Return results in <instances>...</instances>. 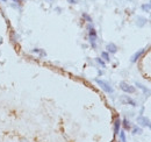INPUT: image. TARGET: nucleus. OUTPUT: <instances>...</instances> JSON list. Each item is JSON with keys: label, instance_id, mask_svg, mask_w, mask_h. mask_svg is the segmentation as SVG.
<instances>
[{"label": "nucleus", "instance_id": "6", "mask_svg": "<svg viewBox=\"0 0 151 142\" xmlns=\"http://www.w3.org/2000/svg\"><path fill=\"white\" fill-rule=\"evenodd\" d=\"M135 85H136L138 89H141L142 91H143V93H144V96H145V97H150V96H151V90L148 89V88H147L145 85H143L142 83L136 82V83H135Z\"/></svg>", "mask_w": 151, "mask_h": 142}, {"label": "nucleus", "instance_id": "9", "mask_svg": "<svg viewBox=\"0 0 151 142\" xmlns=\"http://www.w3.org/2000/svg\"><path fill=\"white\" fill-rule=\"evenodd\" d=\"M120 128H121V119L116 118L115 121H114V135H119Z\"/></svg>", "mask_w": 151, "mask_h": 142}, {"label": "nucleus", "instance_id": "10", "mask_svg": "<svg viewBox=\"0 0 151 142\" xmlns=\"http://www.w3.org/2000/svg\"><path fill=\"white\" fill-rule=\"evenodd\" d=\"M121 126H123L124 130H129V129H132V122H130L128 119H123V120H121Z\"/></svg>", "mask_w": 151, "mask_h": 142}, {"label": "nucleus", "instance_id": "2", "mask_svg": "<svg viewBox=\"0 0 151 142\" xmlns=\"http://www.w3.org/2000/svg\"><path fill=\"white\" fill-rule=\"evenodd\" d=\"M95 83L101 88V89L104 90L105 92H107V93H113L114 92V89L111 86V84L108 83V82H106V80H102V79H95Z\"/></svg>", "mask_w": 151, "mask_h": 142}, {"label": "nucleus", "instance_id": "17", "mask_svg": "<svg viewBox=\"0 0 151 142\" xmlns=\"http://www.w3.org/2000/svg\"><path fill=\"white\" fill-rule=\"evenodd\" d=\"M95 61H96V62H98V64H100L102 68H106V63H105V61H104V59H101L100 57H96V58H95Z\"/></svg>", "mask_w": 151, "mask_h": 142}, {"label": "nucleus", "instance_id": "21", "mask_svg": "<svg viewBox=\"0 0 151 142\" xmlns=\"http://www.w3.org/2000/svg\"><path fill=\"white\" fill-rule=\"evenodd\" d=\"M1 1H4V2H6V0H1Z\"/></svg>", "mask_w": 151, "mask_h": 142}, {"label": "nucleus", "instance_id": "11", "mask_svg": "<svg viewBox=\"0 0 151 142\" xmlns=\"http://www.w3.org/2000/svg\"><path fill=\"white\" fill-rule=\"evenodd\" d=\"M147 21H148V20H147L145 18H143V17H138V18H137V26H138V27H143V26L147 23Z\"/></svg>", "mask_w": 151, "mask_h": 142}, {"label": "nucleus", "instance_id": "8", "mask_svg": "<svg viewBox=\"0 0 151 142\" xmlns=\"http://www.w3.org/2000/svg\"><path fill=\"white\" fill-rule=\"evenodd\" d=\"M106 51L108 54H116L117 53V46L113 43V42H111V43H108L107 46H106Z\"/></svg>", "mask_w": 151, "mask_h": 142}, {"label": "nucleus", "instance_id": "1", "mask_svg": "<svg viewBox=\"0 0 151 142\" xmlns=\"http://www.w3.org/2000/svg\"><path fill=\"white\" fill-rule=\"evenodd\" d=\"M87 30H88V41H90V44L92 46V48L95 49L96 48V41H98V34H96V30L93 26H88L87 27Z\"/></svg>", "mask_w": 151, "mask_h": 142}, {"label": "nucleus", "instance_id": "16", "mask_svg": "<svg viewBox=\"0 0 151 142\" xmlns=\"http://www.w3.org/2000/svg\"><path fill=\"white\" fill-rule=\"evenodd\" d=\"M33 53H36L38 54L40 56H47V54H45V51L44 50H42V49H38V48H35V49H33Z\"/></svg>", "mask_w": 151, "mask_h": 142}, {"label": "nucleus", "instance_id": "18", "mask_svg": "<svg viewBox=\"0 0 151 142\" xmlns=\"http://www.w3.org/2000/svg\"><path fill=\"white\" fill-rule=\"evenodd\" d=\"M83 18L85 19V20H86L88 23H92V18H91V17H90L87 13H83Z\"/></svg>", "mask_w": 151, "mask_h": 142}, {"label": "nucleus", "instance_id": "15", "mask_svg": "<svg viewBox=\"0 0 151 142\" xmlns=\"http://www.w3.org/2000/svg\"><path fill=\"white\" fill-rule=\"evenodd\" d=\"M142 9H143V11H145V12H150L151 11V0L148 2V4L142 5Z\"/></svg>", "mask_w": 151, "mask_h": 142}, {"label": "nucleus", "instance_id": "19", "mask_svg": "<svg viewBox=\"0 0 151 142\" xmlns=\"http://www.w3.org/2000/svg\"><path fill=\"white\" fill-rule=\"evenodd\" d=\"M70 4H77V0H68Z\"/></svg>", "mask_w": 151, "mask_h": 142}, {"label": "nucleus", "instance_id": "3", "mask_svg": "<svg viewBox=\"0 0 151 142\" xmlns=\"http://www.w3.org/2000/svg\"><path fill=\"white\" fill-rule=\"evenodd\" d=\"M136 120H137V124L139 125V126H142V127H148V128L151 130L150 119H148V118H147V117H144V115H138Z\"/></svg>", "mask_w": 151, "mask_h": 142}, {"label": "nucleus", "instance_id": "7", "mask_svg": "<svg viewBox=\"0 0 151 142\" xmlns=\"http://www.w3.org/2000/svg\"><path fill=\"white\" fill-rule=\"evenodd\" d=\"M121 100H122V103H124V104H127V105H132V106H137V103L130 98L129 96H122V98H121Z\"/></svg>", "mask_w": 151, "mask_h": 142}, {"label": "nucleus", "instance_id": "14", "mask_svg": "<svg viewBox=\"0 0 151 142\" xmlns=\"http://www.w3.org/2000/svg\"><path fill=\"white\" fill-rule=\"evenodd\" d=\"M119 135H120V141L127 142V136H126V132H124V130H120Z\"/></svg>", "mask_w": 151, "mask_h": 142}, {"label": "nucleus", "instance_id": "4", "mask_svg": "<svg viewBox=\"0 0 151 142\" xmlns=\"http://www.w3.org/2000/svg\"><path fill=\"white\" fill-rule=\"evenodd\" d=\"M120 89L122 90L126 93H135L136 92V88L132 86L130 84H128L127 82H121L120 83Z\"/></svg>", "mask_w": 151, "mask_h": 142}, {"label": "nucleus", "instance_id": "12", "mask_svg": "<svg viewBox=\"0 0 151 142\" xmlns=\"http://www.w3.org/2000/svg\"><path fill=\"white\" fill-rule=\"evenodd\" d=\"M101 59H104L105 62H109L111 61V56L107 51H102L101 53Z\"/></svg>", "mask_w": 151, "mask_h": 142}, {"label": "nucleus", "instance_id": "13", "mask_svg": "<svg viewBox=\"0 0 151 142\" xmlns=\"http://www.w3.org/2000/svg\"><path fill=\"white\" fill-rule=\"evenodd\" d=\"M132 132V134H142V133H143L142 128H141V127H138V126H134Z\"/></svg>", "mask_w": 151, "mask_h": 142}, {"label": "nucleus", "instance_id": "5", "mask_svg": "<svg viewBox=\"0 0 151 142\" xmlns=\"http://www.w3.org/2000/svg\"><path fill=\"white\" fill-rule=\"evenodd\" d=\"M144 53H145V49H144V48H142V49L137 50V51H136V53H135L132 56V58H130V62H132V63H136V62H137V61H138V59L142 57V55H143Z\"/></svg>", "mask_w": 151, "mask_h": 142}, {"label": "nucleus", "instance_id": "20", "mask_svg": "<svg viewBox=\"0 0 151 142\" xmlns=\"http://www.w3.org/2000/svg\"><path fill=\"white\" fill-rule=\"evenodd\" d=\"M14 2H18V4H21V2H23L24 0H13Z\"/></svg>", "mask_w": 151, "mask_h": 142}]
</instances>
